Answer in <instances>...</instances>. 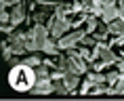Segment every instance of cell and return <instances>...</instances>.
Listing matches in <instances>:
<instances>
[{
  "instance_id": "6da1fadb",
  "label": "cell",
  "mask_w": 124,
  "mask_h": 101,
  "mask_svg": "<svg viewBox=\"0 0 124 101\" xmlns=\"http://www.w3.org/2000/svg\"><path fill=\"white\" fill-rule=\"evenodd\" d=\"M36 72L32 70V65L27 63H21V65L13 67L11 74H8V82L15 91H27V88H34L36 84Z\"/></svg>"
},
{
  "instance_id": "7a4b0ae2",
  "label": "cell",
  "mask_w": 124,
  "mask_h": 101,
  "mask_svg": "<svg viewBox=\"0 0 124 101\" xmlns=\"http://www.w3.org/2000/svg\"><path fill=\"white\" fill-rule=\"evenodd\" d=\"M78 40H84V32H74V34H67V36H61L59 42H57V47L59 48H70Z\"/></svg>"
},
{
  "instance_id": "3957f363",
  "label": "cell",
  "mask_w": 124,
  "mask_h": 101,
  "mask_svg": "<svg viewBox=\"0 0 124 101\" xmlns=\"http://www.w3.org/2000/svg\"><path fill=\"white\" fill-rule=\"evenodd\" d=\"M101 17H103V21L111 23V21L120 19V8L114 7V2H111V4H103V7H101Z\"/></svg>"
},
{
  "instance_id": "277c9868",
  "label": "cell",
  "mask_w": 124,
  "mask_h": 101,
  "mask_svg": "<svg viewBox=\"0 0 124 101\" xmlns=\"http://www.w3.org/2000/svg\"><path fill=\"white\" fill-rule=\"evenodd\" d=\"M70 30V21L65 19V17H57L55 19V23H53V27H51V34H55V36H63V34Z\"/></svg>"
},
{
  "instance_id": "5b68a950",
  "label": "cell",
  "mask_w": 124,
  "mask_h": 101,
  "mask_svg": "<svg viewBox=\"0 0 124 101\" xmlns=\"http://www.w3.org/2000/svg\"><path fill=\"white\" fill-rule=\"evenodd\" d=\"M23 15H25V7L23 4H15L13 13H11V25H19L23 21Z\"/></svg>"
},
{
  "instance_id": "8992f818",
  "label": "cell",
  "mask_w": 124,
  "mask_h": 101,
  "mask_svg": "<svg viewBox=\"0 0 124 101\" xmlns=\"http://www.w3.org/2000/svg\"><path fill=\"white\" fill-rule=\"evenodd\" d=\"M42 51H44L46 55H57V47H55V42H51L48 38L42 42Z\"/></svg>"
},
{
  "instance_id": "52a82bcc",
  "label": "cell",
  "mask_w": 124,
  "mask_h": 101,
  "mask_svg": "<svg viewBox=\"0 0 124 101\" xmlns=\"http://www.w3.org/2000/svg\"><path fill=\"white\" fill-rule=\"evenodd\" d=\"M109 30H111V32H114V34H122L124 32V19H120V21H111V23H109Z\"/></svg>"
},
{
  "instance_id": "ba28073f",
  "label": "cell",
  "mask_w": 124,
  "mask_h": 101,
  "mask_svg": "<svg viewBox=\"0 0 124 101\" xmlns=\"http://www.w3.org/2000/svg\"><path fill=\"white\" fill-rule=\"evenodd\" d=\"M34 17H36V23H44V21L51 17V13H48V11H38Z\"/></svg>"
},
{
  "instance_id": "9c48e42d",
  "label": "cell",
  "mask_w": 124,
  "mask_h": 101,
  "mask_svg": "<svg viewBox=\"0 0 124 101\" xmlns=\"http://www.w3.org/2000/svg\"><path fill=\"white\" fill-rule=\"evenodd\" d=\"M25 63H27V65H40V57H38V55H34V57H27V59H25Z\"/></svg>"
},
{
  "instance_id": "30bf717a",
  "label": "cell",
  "mask_w": 124,
  "mask_h": 101,
  "mask_svg": "<svg viewBox=\"0 0 124 101\" xmlns=\"http://www.w3.org/2000/svg\"><path fill=\"white\" fill-rule=\"evenodd\" d=\"M93 82H99V84H103L105 80H107V76H101V74H91Z\"/></svg>"
},
{
  "instance_id": "8fae6325",
  "label": "cell",
  "mask_w": 124,
  "mask_h": 101,
  "mask_svg": "<svg viewBox=\"0 0 124 101\" xmlns=\"http://www.w3.org/2000/svg\"><path fill=\"white\" fill-rule=\"evenodd\" d=\"M118 70H120V74H124V59L118 61Z\"/></svg>"
},
{
  "instance_id": "7c38bea8",
  "label": "cell",
  "mask_w": 124,
  "mask_h": 101,
  "mask_svg": "<svg viewBox=\"0 0 124 101\" xmlns=\"http://www.w3.org/2000/svg\"><path fill=\"white\" fill-rule=\"evenodd\" d=\"M107 80H109V82H116L118 80V74H109V76H107Z\"/></svg>"
},
{
  "instance_id": "4fadbf2b",
  "label": "cell",
  "mask_w": 124,
  "mask_h": 101,
  "mask_svg": "<svg viewBox=\"0 0 124 101\" xmlns=\"http://www.w3.org/2000/svg\"><path fill=\"white\" fill-rule=\"evenodd\" d=\"M120 19H124V7H120Z\"/></svg>"
}]
</instances>
